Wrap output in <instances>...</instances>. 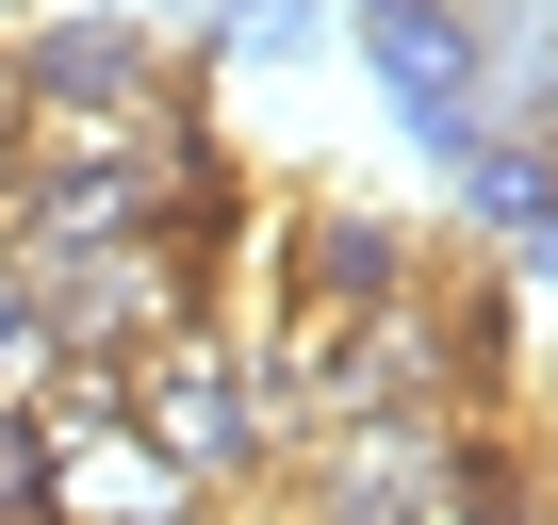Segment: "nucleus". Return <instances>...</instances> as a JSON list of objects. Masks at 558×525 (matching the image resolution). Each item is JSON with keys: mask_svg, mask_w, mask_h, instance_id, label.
Masks as SVG:
<instances>
[{"mask_svg": "<svg viewBox=\"0 0 558 525\" xmlns=\"http://www.w3.org/2000/svg\"><path fill=\"white\" fill-rule=\"evenodd\" d=\"M197 66L132 17V0H83V17H34L17 34V148H99V132H132L148 99H181Z\"/></svg>", "mask_w": 558, "mask_h": 525, "instance_id": "1", "label": "nucleus"}, {"mask_svg": "<svg viewBox=\"0 0 558 525\" xmlns=\"http://www.w3.org/2000/svg\"><path fill=\"white\" fill-rule=\"evenodd\" d=\"M345 34H362V83L395 99L411 148H476L493 132V66H509V17L493 0H345Z\"/></svg>", "mask_w": 558, "mask_h": 525, "instance_id": "2", "label": "nucleus"}, {"mask_svg": "<svg viewBox=\"0 0 558 525\" xmlns=\"http://www.w3.org/2000/svg\"><path fill=\"white\" fill-rule=\"evenodd\" d=\"M132 427H148L197 492H263V460H279V394H263V362H246L230 329L148 345V362H132Z\"/></svg>", "mask_w": 558, "mask_h": 525, "instance_id": "3", "label": "nucleus"}, {"mask_svg": "<svg viewBox=\"0 0 558 525\" xmlns=\"http://www.w3.org/2000/svg\"><path fill=\"white\" fill-rule=\"evenodd\" d=\"M279 280H296V313H329V329H378V313L427 296V246L395 213H362V197H313V213H279Z\"/></svg>", "mask_w": 558, "mask_h": 525, "instance_id": "4", "label": "nucleus"}, {"mask_svg": "<svg viewBox=\"0 0 558 525\" xmlns=\"http://www.w3.org/2000/svg\"><path fill=\"white\" fill-rule=\"evenodd\" d=\"M214 492L148 443V427H99V443H50V525H197Z\"/></svg>", "mask_w": 558, "mask_h": 525, "instance_id": "5", "label": "nucleus"}, {"mask_svg": "<svg viewBox=\"0 0 558 525\" xmlns=\"http://www.w3.org/2000/svg\"><path fill=\"white\" fill-rule=\"evenodd\" d=\"M460 213H476L493 246H525V230L558 213V132H542V115H493V132L460 148Z\"/></svg>", "mask_w": 558, "mask_h": 525, "instance_id": "6", "label": "nucleus"}, {"mask_svg": "<svg viewBox=\"0 0 558 525\" xmlns=\"http://www.w3.org/2000/svg\"><path fill=\"white\" fill-rule=\"evenodd\" d=\"M427 525H542V460L493 443V427H460V443L427 460Z\"/></svg>", "mask_w": 558, "mask_h": 525, "instance_id": "7", "label": "nucleus"}, {"mask_svg": "<svg viewBox=\"0 0 558 525\" xmlns=\"http://www.w3.org/2000/svg\"><path fill=\"white\" fill-rule=\"evenodd\" d=\"M34 378H50V313L17 280V246H0V411H34Z\"/></svg>", "mask_w": 558, "mask_h": 525, "instance_id": "8", "label": "nucleus"}, {"mask_svg": "<svg viewBox=\"0 0 558 525\" xmlns=\"http://www.w3.org/2000/svg\"><path fill=\"white\" fill-rule=\"evenodd\" d=\"M313 34H329V0H230V34H214V50H230V66H296Z\"/></svg>", "mask_w": 558, "mask_h": 525, "instance_id": "9", "label": "nucleus"}, {"mask_svg": "<svg viewBox=\"0 0 558 525\" xmlns=\"http://www.w3.org/2000/svg\"><path fill=\"white\" fill-rule=\"evenodd\" d=\"M0 525H50V427L0 411Z\"/></svg>", "mask_w": 558, "mask_h": 525, "instance_id": "10", "label": "nucleus"}, {"mask_svg": "<svg viewBox=\"0 0 558 525\" xmlns=\"http://www.w3.org/2000/svg\"><path fill=\"white\" fill-rule=\"evenodd\" d=\"M509 262H542V280H558V213H542V230H525V246H509Z\"/></svg>", "mask_w": 558, "mask_h": 525, "instance_id": "11", "label": "nucleus"}, {"mask_svg": "<svg viewBox=\"0 0 558 525\" xmlns=\"http://www.w3.org/2000/svg\"><path fill=\"white\" fill-rule=\"evenodd\" d=\"M542 525H558V443H542Z\"/></svg>", "mask_w": 558, "mask_h": 525, "instance_id": "12", "label": "nucleus"}, {"mask_svg": "<svg viewBox=\"0 0 558 525\" xmlns=\"http://www.w3.org/2000/svg\"><path fill=\"white\" fill-rule=\"evenodd\" d=\"M0 213H17V148H0Z\"/></svg>", "mask_w": 558, "mask_h": 525, "instance_id": "13", "label": "nucleus"}, {"mask_svg": "<svg viewBox=\"0 0 558 525\" xmlns=\"http://www.w3.org/2000/svg\"><path fill=\"white\" fill-rule=\"evenodd\" d=\"M263 525H296V509H263Z\"/></svg>", "mask_w": 558, "mask_h": 525, "instance_id": "14", "label": "nucleus"}]
</instances>
